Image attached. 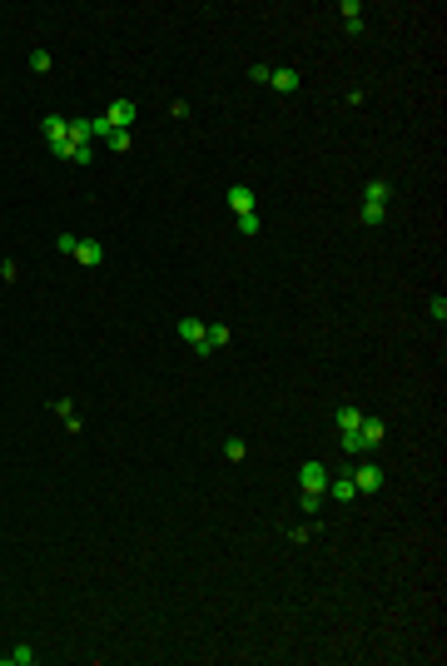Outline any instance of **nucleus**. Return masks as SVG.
Segmentation results:
<instances>
[{
	"label": "nucleus",
	"instance_id": "1a4fd4ad",
	"mask_svg": "<svg viewBox=\"0 0 447 666\" xmlns=\"http://www.w3.org/2000/svg\"><path fill=\"white\" fill-rule=\"evenodd\" d=\"M224 199H229V209H234V214H254V209H259V199H254V189H249V184H229V194H224Z\"/></svg>",
	"mask_w": 447,
	"mask_h": 666
},
{
	"label": "nucleus",
	"instance_id": "412c9836",
	"mask_svg": "<svg viewBox=\"0 0 447 666\" xmlns=\"http://www.w3.org/2000/svg\"><path fill=\"white\" fill-rule=\"evenodd\" d=\"M234 219H239V234H244V239L259 234V214H234Z\"/></svg>",
	"mask_w": 447,
	"mask_h": 666
},
{
	"label": "nucleus",
	"instance_id": "4be33fe9",
	"mask_svg": "<svg viewBox=\"0 0 447 666\" xmlns=\"http://www.w3.org/2000/svg\"><path fill=\"white\" fill-rule=\"evenodd\" d=\"M109 135H115V130H109V120L95 115V120H90V140H109Z\"/></svg>",
	"mask_w": 447,
	"mask_h": 666
},
{
	"label": "nucleus",
	"instance_id": "ddd939ff",
	"mask_svg": "<svg viewBox=\"0 0 447 666\" xmlns=\"http://www.w3.org/2000/svg\"><path fill=\"white\" fill-rule=\"evenodd\" d=\"M358 219H363V224H368V229H378V224H383V219H387V204H383V199H363V209H358Z\"/></svg>",
	"mask_w": 447,
	"mask_h": 666
},
{
	"label": "nucleus",
	"instance_id": "b1692460",
	"mask_svg": "<svg viewBox=\"0 0 447 666\" xmlns=\"http://www.w3.org/2000/svg\"><path fill=\"white\" fill-rule=\"evenodd\" d=\"M318 503H323V492H303V503H298V508L313 517V512H318Z\"/></svg>",
	"mask_w": 447,
	"mask_h": 666
},
{
	"label": "nucleus",
	"instance_id": "a211bd4d",
	"mask_svg": "<svg viewBox=\"0 0 447 666\" xmlns=\"http://www.w3.org/2000/svg\"><path fill=\"white\" fill-rule=\"evenodd\" d=\"M104 144H109V149H115V154H130V144H135V135H130V130H115V135H109Z\"/></svg>",
	"mask_w": 447,
	"mask_h": 666
},
{
	"label": "nucleus",
	"instance_id": "6e6552de",
	"mask_svg": "<svg viewBox=\"0 0 447 666\" xmlns=\"http://www.w3.org/2000/svg\"><path fill=\"white\" fill-rule=\"evenodd\" d=\"M104 120H109V130H130L135 125V100H115L104 109Z\"/></svg>",
	"mask_w": 447,
	"mask_h": 666
},
{
	"label": "nucleus",
	"instance_id": "393cba45",
	"mask_svg": "<svg viewBox=\"0 0 447 666\" xmlns=\"http://www.w3.org/2000/svg\"><path fill=\"white\" fill-rule=\"evenodd\" d=\"M427 313H432V318H437V323H442V318H447V299H442V294H437V299H432V304H427Z\"/></svg>",
	"mask_w": 447,
	"mask_h": 666
},
{
	"label": "nucleus",
	"instance_id": "4468645a",
	"mask_svg": "<svg viewBox=\"0 0 447 666\" xmlns=\"http://www.w3.org/2000/svg\"><path fill=\"white\" fill-rule=\"evenodd\" d=\"M358 423H363V413H358L353 403H343V408H338V433H358Z\"/></svg>",
	"mask_w": 447,
	"mask_h": 666
},
{
	"label": "nucleus",
	"instance_id": "9b49d317",
	"mask_svg": "<svg viewBox=\"0 0 447 666\" xmlns=\"http://www.w3.org/2000/svg\"><path fill=\"white\" fill-rule=\"evenodd\" d=\"M338 15H343V30H348V35H363V6H358V0H343Z\"/></svg>",
	"mask_w": 447,
	"mask_h": 666
},
{
	"label": "nucleus",
	"instance_id": "f3484780",
	"mask_svg": "<svg viewBox=\"0 0 447 666\" xmlns=\"http://www.w3.org/2000/svg\"><path fill=\"white\" fill-rule=\"evenodd\" d=\"M224 458H229V463H244V458H249V442H244V437H224Z\"/></svg>",
	"mask_w": 447,
	"mask_h": 666
},
{
	"label": "nucleus",
	"instance_id": "2eb2a0df",
	"mask_svg": "<svg viewBox=\"0 0 447 666\" xmlns=\"http://www.w3.org/2000/svg\"><path fill=\"white\" fill-rule=\"evenodd\" d=\"M6 666H35V646H25V641L11 646V651H6Z\"/></svg>",
	"mask_w": 447,
	"mask_h": 666
},
{
	"label": "nucleus",
	"instance_id": "39448f33",
	"mask_svg": "<svg viewBox=\"0 0 447 666\" xmlns=\"http://www.w3.org/2000/svg\"><path fill=\"white\" fill-rule=\"evenodd\" d=\"M50 154H55V159H70V164H90V159H95V149H90V144H75V140L50 144Z\"/></svg>",
	"mask_w": 447,
	"mask_h": 666
},
{
	"label": "nucleus",
	"instance_id": "aec40b11",
	"mask_svg": "<svg viewBox=\"0 0 447 666\" xmlns=\"http://www.w3.org/2000/svg\"><path fill=\"white\" fill-rule=\"evenodd\" d=\"M368 199H393V184H387V179H368Z\"/></svg>",
	"mask_w": 447,
	"mask_h": 666
},
{
	"label": "nucleus",
	"instance_id": "9d476101",
	"mask_svg": "<svg viewBox=\"0 0 447 666\" xmlns=\"http://www.w3.org/2000/svg\"><path fill=\"white\" fill-rule=\"evenodd\" d=\"M65 130H70V120H65V115H45V120H40L45 144H60V140H65Z\"/></svg>",
	"mask_w": 447,
	"mask_h": 666
},
{
	"label": "nucleus",
	"instance_id": "bb28decb",
	"mask_svg": "<svg viewBox=\"0 0 447 666\" xmlns=\"http://www.w3.org/2000/svg\"><path fill=\"white\" fill-rule=\"evenodd\" d=\"M249 80H254V85H268V65H249Z\"/></svg>",
	"mask_w": 447,
	"mask_h": 666
},
{
	"label": "nucleus",
	"instance_id": "5701e85b",
	"mask_svg": "<svg viewBox=\"0 0 447 666\" xmlns=\"http://www.w3.org/2000/svg\"><path fill=\"white\" fill-rule=\"evenodd\" d=\"M338 442H343V453H348V458H358V453H363V448H358V433H338Z\"/></svg>",
	"mask_w": 447,
	"mask_h": 666
},
{
	"label": "nucleus",
	"instance_id": "423d86ee",
	"mask_svg": "<svg viewBox=\"0 0 447 666\" xmlns=\"http://www.w3.org/2000/svg\"><path fill=\"white\" fill-rule=\"evenodd\" d=\"M70 259H80V269H99V264H104V244H99V239H80Z\"/></svg>",
	"mask_w": 447,
	"mask_h": 666
},
{
	"label": "nucleus",
	"instance_id": "a878e982",
	"mask_svg": "<svg viewBox=\"0 0 447 666\" xmlns=\"http://www.w3.org/2000/svg\"><path fill=\"white\" fill-rule=\"evenodd\" d=\"M75 244H80L75 234H60V239H55V249H60V254H75Z\"/></svg>",
	"mask_w": 447,
	"mask_h": 666
},
{
	"label": "nucleus",
	"instance_id": "0eeeda50",
	"mask_svg": "<svg viewBox=\"0 0 447 666\" xmlns=\"http://www.w3.org/2000/svg\"><path fill=\"white\" fill-rule=\"evenodd\" d=\"M298 85H303L298 70H268V90L273 95H298Z\"/></svg>",
	"mask_w": 447,
	"mask_h": 666
},
{
	"label": "nucleus",
	"instance_id": "f8f14e48",
	"mask_svg": "<svg viewBox=\"0 0 447 666\" xmlns=\"http://www.w3.org/2000/svg\"><path fill=\"white\" fill-rule=\"evenodd\" d=\"M328 497H338V503H353V497H358L353 477H348V473H338V477H328Z\"/></svg>",
	"mask_w": 447,
	"mask_h": 666
},
{
	"label": "nucleus",
	"instance_id": "f03ea898",
	"mask_svg": "<svg viewBox=\"0 0 447 666\" xmlns=\"http://www.w3.org/2000/svg\"><path fill=\"white\" fill-rule=\"evenodd\" d=\"M179 339L204 358V353H209V323H199V318H179Z\"/></svg>",
	"mask_w": 447,
	"mask_h": 666
},
{
	"label": "nucleus",
	"instance_id": "dca6fc26",
	"mask_svg": "<svg viewBox=\"0 0 447 666\" xmlns=\"http://www.w3.org/2000/svg\"><path fill=\"white\" fill-rule=\"evenodd\" d=\"M229 339H234V328H229V323H209V353H214V348H224Z\"/></svg>",
	"mask_w": 447,
	"mask_h": 666
},
{
	"label": "nucleus",
	"instance_id": "7ed1b4c3",
	"mask_svg": "<svg viewBox=\"0 0 447 666\" xmlns=\"http://www.w3.org/2000/svg\"><path fill=\"white\" fill-rule=\"evenodd\" d=\"M383 437H387L383 418H368V413H363V423H358V448H363V453H378V448H383Z\"/></svg>",
	"mask_w": 447,
	"mask_h": 666
},
{
	"label": "nucleus",
	"instance_id": "20e7f679",
	"mask_svg": "<svg viewBox=\"0 0 447 666\" xmlns=\"http://www.w3.org/2000/svg\"><path fill=\"white\" fill-rule=\"evenodd\" d=\"M298 482H303V492H323V497H328V468H323V463H303V468H298Z\"/></svg>",
	"mask_w": 447,
	"mask_h": 666
},
{
	"label": "nucleus",
	"instance_id": "f257e3e1",
	"mask_svg": "<svg viewBox=\"0 0 447 666\" xmlns=\"http://www.w3.org/2000/svg\"><path fill=\"white\" fill-rule=\"evenodd\" d=\"M348 477H353V487H358V492H378V487L387 482V473H383L378 463H353V473H348Z\"/></svg>",
	"mask_w": 447,
	"mask_h": 666
},
{
	"label": "nucleus",
	"instance_id": "6ab92c4d",
	"mask_svg": "<svg viewBox=\"0 0 447 666\" xmlns=\"http://www.w3.org/2000/svg\"><path fill=\"white\" fill-rule=\"evenodd\" d=\"M50 65H55L50 50H30V70H35V75H50Z\"/></svg>",
	"mask_w": 447,
	"mask_h": 666
}]
</instances>
